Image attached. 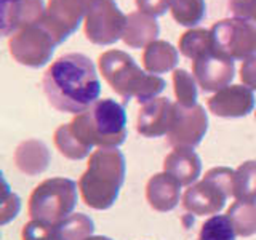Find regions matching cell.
I'll list each match as a JSON object with an SVG mask.
<instances>
[{"instance_id": "obj_1", "label": "cell", "mask_w": 256, "mask_h": 240, "mask_svg": "<svg viewBox=\"0 0 256 240\" xmlns=\"http://www.w3.org/2000/svg\"><path fill=\"white\" fill-rule=\"evenodd\" d=\"M50 106L68 114H82L98 101L101 80L94 62L84 53H66L54 60L42 77Z\"/></svg>"}, {"instance_id": "obj_2", "label": "cell", "mask_w": 256, "mask_h": 240, "mask_svg": "<svg viewBox=\"0 0 256 240\" xmlns=\"http://www.w3.org/2000/svg\"><path fill=\"white\" fill-rule=\"evenodd\" d=\"M69 130L88 154L93 146L117 149L126 138L125 108L112 98L98 100L92 108L72 118Z\"/></svg>"}, {"instance_id": "obj_3", "label": "cell", "mask_w": 256, "mask_h": 240, "mask_svg": "<svg viewBox=\"0 0 256 240\" xmlns=\"http://www.w3.org/2000/svg\"><path fill=\"white\" fill-rule=\"evenodd\" d=\"M98 66L104 80L125 102L134 98L140 104H146L156 100V96L166 86L162 77L142 70L132 56L122 50L101 53Z\"/></svg>"}, {"instance_id": "obj_4", "label": "cell", "mask_w": 256, "mask_h": 240, "mask_svg": "<svg viewBox=\"0 0 256 240\" xmlns=\"http://www.w3.org/2000/svg\"><path fill=\"white\" fill-rule=\"evenodd\" d=\"M125 181V157L117 149L94 150L78 181L84 204L94 210H108L118 197Z\"/></svg>"}, {"instance_id": "obj_5", "label": "cell", "mask_w": 256, "mask_h": 240, "mask_svg": "<svg viewBox=\"0 0 256 240\" xmlns=\"http://www.w3.org/2000/svg\"><path fill=\"white\" fill-rule=\"evenodd\" d=\"M77 205V184L69 178H50L40 182L29 197L28 212L32 220L56 226Z\"/></svg>"}, {"instance_id": "obj_6", "label": "cell", "mask_w": 256, "mask_h": 240, "mask_svg": "<svg viewBox=\"0 0 256 240\" xmlns=\"http://www.w3.org/2000/svg\"><path fill=\"white\" fill-rule=\"evenodd\" d=\"M234 174L236 172L226 166L212 168L202 181L184 192V208L196 216L218 214L228 198L234 196Z\"/></svg>"}, {"instance_id": "obj_7", "label": "cell", "mask_w": 256, "mask_h": 240, "mask_svg": "<svg viewBox=\"0 0 256 240\" xmlns=\"http://www.w3.org/2000/svg\"><path fill=\"white\" fill-rule=\"evenodd\" d=\"M214 50L230 60H246L256 54V24L242 18H226L213 24Z\"/></svg>"}, {"instance_id": "obj_8", "label": "cell", "mask_w": 256, "mask_h": 240, "mask_svg": "<svg viewBox=\"0 0 256 240\" xmlns=\"http://www.w3.org/2000/svg\"><path fill=\"white\" fill-rule=\"evenodd\" d=\"M58 44L48 32L42 21L24 28L8 38V50L16 62L28 68H42L52 61Z\"/></svg>"}, {"instance_id": "obj_9", "label": "cell", "mask_w": 256, "mask_h": 240, "mask_svg": "<svg viewBox=\"0 0 256 240\" xmlns=\"http://www.w3.org/2000/svg\"><path fill=\"white\" fill-rule=\"evenodd\" d=\"M126 16L114 0H93L84 21V34L94 45H112L124 37Z\"/></svg>"}, {"instance_id": "obj_10", "label": "cell", "mask_w": 256, "mask_h": 240, "mask_svg": "<svg viewBox=\"0 0 256 240\" xmlns=\"http://www.w3.org/2000/svg\"><path fill=\"white\" fill-rule=\"evenodd\" d=\"M93 0H48L44 28L53 36L54 42H62L78 29L80 22L85 21Z\"/></svg>"}, {"instance_id": "obj_11", "label": "cell", "mask_w": 256, "mask_h": 240, "mask_svg": "<svg viewBox=\"0 0 256 240\" xmlns=\"http://www.w3.org/2000/svg\"><path fill=\"white\" fill-rule=\"evenodd\" d=\"M208 130V116L205 109L196 106L184 108L181 104H174V120L172 130L168 132V144L174 148H196L202 141Z\"/></svg>"}, {"instance_id": "obj_12", "label": "cell", "mask_w": 256, "mask_h": 240, "mask_svg": "<svg viewBox=\"0 0 256 240\" xmlns=\"http://www.w3.org/2000/svg\"><path fill=\"white\" fill-rule=\"evenodd\" d=\"M192 76L204 92H220L234 80L236 64L234 60L212 50L192 61Z\"/></svg>"}, {"instance_id": "obj_13", "label": "cell", "mask_w": 256, "mask_h": 240, "mask_svg": "<svg viewBox=\"0 0 256 240\" xmlns=\"http://www.w3.org/2000/svg\"><path fill=\"white\" fill-rule=\"evenodd\" d=\"M45 12L44 0H0L2 36L12 37L14 32L40 22Z\"/></svg>"}, {"instance_id": "obj_14", "label": "cell", "mask_w": 256, "mask_h": 240, "mask_svg": "<svg viewBox=\"0 0 256 240\" xmlns=\"http://www.w3.org/2000/svg\"><path fill=\"white\" fill-rule=\"evenodd\" d=\"M206 108L212 114L224 118L245 117L254 108V94L245 85H229L208 98Z\"/></svg>"}, {"instance_id": "obj_15", "label": "cell", "mask_w": 256, "mask_h": 240, "mask_svg": "<svg viewBox=\"0 0 256 240\" xmlns=\"http://www.w3.org/2000/svg\"><path fill=\"white\" fill-rule=\"evenodd\" d=\"M174 120V102L168 98H156L146 104L138 112L136 130L146 138L168 134Z\"/></svg>"}, {"instance_id": "obj_16", "label": "cell", "mask_w": 256, "mask_h": 240, "mask_svg": "<svg viewBox=\"0 0 256 240\" xmlns=\"http://www.w3.org/2000/svg\"><path fill=\"white\" fill-rule=\"evenodd\" d=\"M181 184L172 174L158 173L148 181L146 198L157 212H170L180 202Z\"/></svg>"}, {"instance_id": "obj_17", "label": "cell", "mask_w": 256, "mask_h": 240, "mask_svg": "<svg viewBox=\"0 0 256 240\" xmlns=\"http://www.w3.org/2000/svg\"><path fill=\"white\" fill-rule=\"evenodd\" d=\"M160 34V26L149 14L141 12H132L126 16V26L124 32V44L134 50L146 48L149 44L156 42Z\"/></svg>"}, {"instance_id": "obj_18", "label": "cell", "mask_w": 256, "mask_h": 240, "mask_svg": "<svg viewBox=\"0 0 256 240\" xmlns=\"http://www.w3.org/2000/svg\"><path fill=\"white\" fill-rule=\"evenodd\" d=\"M164 170L165 173L172 174L181 186H189L198 178L202 164H200L198 156L192 149L174 148V150L165 157Z\"/></svg>"}, {"instance_id": "obj_19", "label": "cell", "mask_w": 256, "mask_h": 240, "mask_svg": "<svg viewBox=\"0 0 256 240\" xmlns=\"http://www.w3.org/2000/svg\"><path fill=\"white\" fill-rule=\"evenodd\" d=\"M178 61V50L165 40H156V42L149 44L142 52V66L149 74L154 76L173 70Z\"/></svg>"}, {"instance_id": "obj_20", "label": "cell", "mask_w": 256, "mask_h": 240, "mask_svg": "<svg viewBox=\"0 0 256 240\" xmlns=\"http://www.w3.org/2000/svg\"><path fill=\"white\" fill-rule=\"evenodd\" d=\"M14 162L22 173L37 174L48 165V149L42 141H24L16 149Z\"/></svg>"}, {"instance_id": "obj_21", "label": "cell", "mask_w": 256, "mask_h": 240, "mask_svg": "<svg viewBox=\"0 0 256 240\" xmlns=\"http://www.w3.org/2000/svg\"><path fill=\"white\" fill-rule=\"evenodd\" d=\"M178 46H180V52L186 56V58L194 61L200 58L202 54L214 50L212 30L192 28L180 37Z\"/></svg>"}, {"instance_id": "obj_22", "label": "cell", "mask_w": 256, "mask_h": 240, "mask_svg": "<svg viewBox=\"0 0 256 240\" xmlns=\"http://www.w3.org/2000/svg\"><path fill=\"white\" fill-rule=\"evenodd\" d=\"M94 230L93 221L88 216L77 213L69 214L54 226V240H86Z\"/></svg>"}, {"instance_id": "obj_23", "label": "cell", "mask_w": 256, "mask_h": 240, "mask_svg": "<svg viewBox=\"0 0 256 240\" xmlns=\"http://www.w3.org/2000/svg\"><path fill=\"white\" fill-rule=\"evenodd\" d=\"M170 12L173 20L186 28H194L205 18V0H170Z\"/></svg>"}, {"instance_id": "obj_24", "label": "cell", "mask_w": 256, "mask_h": 240, "mask_svg": "<svg viewBox=\"0 0 256 240\" xmlns=\"http://www.w3.org/2000/svg\"><path fill=\"white\" fill-rule=\"evenodd\" d=\"M234 197L240 202L256 204V162L240 165L234 174Z\"/></svg>"}, {"instance_id": "obj_25", "label": "cell", "mask_w": 256, "mask_h": 240, "mask_svg": "<svg viewBox=\"0 0 256 240\" xmlns=\"http://www.w3.org/2000/svg\"><path fill=\"white\" fill-rule=\"evenodd\" d=\"M228 216L234 222L237 236L250 237L256 232V204L237 200L228 210Z\"/></svg>"}, {"instance_id": "obj_26", "label": "cell", "mask_w": 256, "mask_h": 240, "mask_svg": "<svg viewBox=\"0 0 256 240\" xmlns=\"http://www.w3.org/2000/svg\"><path fill=\"white\" fill-rule=\"evenodd\" d=\"M237 230L228 214H213L200 228L198 240H236Z\"/></svg>"}, {"instance_id": "obj_27", "label": "cell", "mask_w": 256, "mask_h": 240, "mask_svg": "<svg viewBox=\"0 0 256 240\" xmlns=\"http://www.w3.org/2000/svg\"><path fill=\"white\" fill-rule=\"evenodd\" d=\"M173 86L178 104L184 108H190L197 104V85L194 76H190L184 69L173 70Z\"/></svg>"}, {"instance_id": "obj_28", "label": "cell", "mask_w": 256, "mask_h": 240, "mask_svg": "<svg viewBox=\"0 0 256 240\" xmlns=\"http://www.w3.org/2000/svg\"><path fill=\"white\" fill-rule=\"evenodd\" d=\"M54 146L58 148V150L64 157L72 158V160H80V158H85L90 156L77 142L74 136H72V133L69 130V124L61 125L58 130L54 132Z\"/></svg>"}, {"instance_id": "obj_29", "label": "cell", "mask_w": 256, "mask_h": 240, "mask_svg": "<svg viewBox=\"0 0 256 240\" xmlns=\"http://www.w3.org/2000/svg\"><path fill=\"white\" fill-rule=\"evenodd\" d=\"M22 240H54V226L38 220H32L22 229Z\"/></svg>"}, {"instance_id": "obj_30", "label": "cell", "mask_w": 256, "mask_h": 240, "mask_svg": "<svg viewBox=\"0 0 256 240\" xmlns=\"http://www.w3.org/2000/svg\"><path fill=\"white\" fill-rule=\"evenodd\" d=\"M138 12L149 14L152 18L162 16L166 13V10H170V0H134Z\"/></svg>"}, {"instance_id": "obj_31", "label": "cell", "mask_w": 256, "mask_h": 240, "mask_svg": "<svg viewBox=\"0 0 256 240\" xmlns=\"http://www.w3.org/2000/svg\"><path fill=\"white\" fill-rule=\"evenodd\" d=\"M229 6L237 18L256 24V0H230Z\"/></svg>"}, {"instance_id": "obj_32", "label": "cell", "mask_w": 256, "mask_h": 240, "mask_svg": "<svg viewBox=\"0 0 256 240\" xmlns=\"http://www.w3.org/2000/svg\"><path fill=\"white\" fill-rule=\"evenodd\" d=\"M240 78H242L245 86H248L250 90H256V54L242 61Z\"/></svg>"}, {"instance_id": "obj_33", "label": "cell", "mask_w": 256, "mask_h": 240, "mask_svg": "<svg viewBox=\"0 0 256 240\" xmlns=\"http://www.w3.org/2000/svg\"><path fill=\"white\" fill-rule=\"evenodd\" d=\"M86 240H110V238H108V237H90Z\"/></svg>"}, {"instance_id": "obj_34", "label": "cell", "mask_w": 256, "mask_h": 240, "mask_svg": "<svg viewBox=\"0 0 256 240\" xmlns=\"http://www.w3.org/2000/svg\"><path fill=\"white\" fill-rule=\"evenodd\" d=\"M254 118H256V112H254Z\"/></svg>"}]
</instances>
